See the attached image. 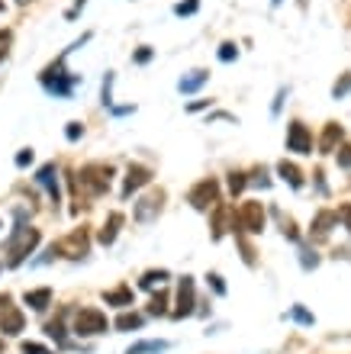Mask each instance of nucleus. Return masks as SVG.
<instances>
[{
    "mask_svg": "<svg viewBox=\"0 0 351 354\" xmlns=\"http://www.w3.org/2000/svg\"><path fill=\"white\" fill-rule=\"evenodd\" d=\"M71 49H74V45H71ZM71 49L65 52V55H61L58 61H52L49 68L42 71V87L49 90L52 97H68L71 90H74V84H78V78L65 71V59L71 55Z\"/></svg>",
    "mask_w": 351,
    "mask_h": 354,
    "instance_id": "1",
    "label": "nucleus"
},
{
    "mask_svg": "<svg viewBox=\"0 0 351 354\" xmlns=\"http://www.w3.org/2000/svg\"><path fill=\"white\" fill-rule=\"evenodd\" d=\"M39 245V229H32V226H17L13 229V236L7 238V264L17 267L26 261V255H30L32 248Z\"/></svg>",
    "mask_w": 351,
    "mask_h": 354,
    "instance_id": "2",
    "label": "nucleus"
},
{
    "mask_svg": "<svg viewBox=\"0 0 351 354\" xmlns=\"http://www.w3.org/2000/svg\"><path fill=\"white\" fill-rule=\"evenodd\" d=\"M110 177H113L110 165H84L78 171V184L87 190L91 197H100V194L110 190Z\"/></svg>",
    "mask_w": 351,
    "mask_h": 354,
    "instance_id": "3",
    "label": "nucleus"
},
{
    "mask_svg": "<svg viewBox=\"0 0 351 354\" xmlns=\"http://www.w3.org/2000/svg\"><path fill=\"white\" fill-rule=\"evenodd\" d=\"M107 332V315L100 309H81L74 315V335L81 338H94V335H103Z\"/></svg>",
    "mask_w": 351,
    "mask_h": 354,
    "instance_id": "4",
    "label": "nucleus"
},
{
    "mask_svg": "<svg viewBox=\"0 0 351 354\" xmlns=\"http://www.w3.org/2000/svg\"><path fill=\"white\" fill-rule=\"evenodd\" d=\"M261 229H264V209H261V203H242L239 213H235V232L258 236Z\"/></svg>",
    "mask_w": 351,
    "mask_h": 354,
    "instance_id": "5",
    "label": "nucleus"
},
{
    "mask_svg": "<svg viewBox=\"0 0 351 354\" xmlns=\"http://www.w3.org/2000/svg\"><path fill=\"white\" fill-rule=\"evenodd\" d=\"M187 200H191L197 209H210L213 203L220 200V184H216L213 177H210V180H200V184H197V187L187 194Z\"/></svg>",
    "mask_w": 351,
    "mask_h": 354,
    "instance_id": "6",
    "label": "nucleus"
},
{
    "mask_svg": "<svg viewBox=\"0 0 351 354\" xmlns=\"http://www.w3.org/2000/svg\"><path fill=\"white\" fill-rule=\"evenodd\" d=\"M0 332L3 335H20L23 332V313L10 306V296H0Z\"/></svg>",
    "mask_w": 351,
    "mask_h": 354,
    "instance_id": "7",
    "label": "nucleus"
},
{
    "mask_svg": "<svg viewBox=\"0 0 351 354\" xmlns=\"http://www.w3.org/2000/svg\"><path fill=\"white\" fill-rule=\"evenodd\" d=\"M287 148L297 152V155H310L312 152V136L303 123H290V129H287Z\"/></svg>",
    "mask_w": 351,
    "mask_h": 354,
    "instance_id": "8",
    "label": "nucleus"
},
{
    "mask_svg": "<svg viewBox=\"0 0 351 354\" xmlns=\"http://www.w3.org/2000/svg\"><path fill=\"white\" fill-rule=\"evenodd\" d=\"M151 180V171L145 165H129V171H126V184H123V200H129L132 194L139 187H145Z\"/></svg>",
    "mask_w": 351,
    "mask_h": 354,
    "instance_id": "9",
    "label": "nucleus"
},
{
    "mask_svg": "<svg viewBox=\"0 0 351 354\" xmlns=\"http://www.w3.org/2000/svg\"><path fill=\"white\" fill-rule=\"evenodd\" d=\"M55 248H58V255H65V258L87 255V232H84V229H78V232H71L68 238H61Z\"/></svg>",
    "mask_w": 351,
    "mask_h": 354,
    "instance_id": "10",
    "label": "nucleus"
},
{
    "mask_svg": "<svg viewBox=\"0 0 351 354\" xmlns=\"http://www.w3.org/2000/svg\"><path fill=\"white\" fill-rule=\"evenodd\" d=\"M161 203H164V194H149V197H142L139 203H136V219L139 222H151V219L161 213Z\"/></svg>",
    "mask_w": 351,
    "mask_h": 354,
    "instance_id": "11",
    "label": "nucleus"
},
{
    "mask_svg": "<svg viewBox=\"0 0 351 354\" xmlns=\"http://www.w3.org/2000/svg\"><path fill=\"white\" fill-rule=\"evenodd\" d=\"M36 184L49 190L52 203H61V190H58V167H55V165L39 167V174H36Z\"/></svg>",
    "mask_w": 351,
    "mask_h": 354,
    "instance_id": "12",
    "label": "nucleus"
},
{
    "mask_svg": "<svg viewBox=\"0 0 351 354\" xmlns=\"http://www.w3.org/2000/svg\"><path fill=\"white\" fill-rule=\"evenodd\" d=\"M193 306H197V300H193V280L184 277L181 287H178V309H174V315H178V319L193 315Z\"/></svg>",
    "mask_w": 351,
    "mask_h": 354,
    "instance_id": "13",
    "label": "nucleus"
},
{
    "mask_svg": "<svg viewBox=\"0 0 351 354\" xmlns=\"http://www.w3.org/2000/svg\"><path fill=\"white\" fill-rule=\"evenodd\" d=\"M335 222H339V213H332V209L319 213V216H316V222H312V238H326Z\"/></svg>",
    "mask_w": 351,
    "mask_h": 354,
    "instance_id": "14",
    "label": "nucleus"
},
{
    "mask_svg": "<svg viewBox=\"0 0 351 354\" xmlns=\"http://www.w3.org/2000/svg\"><path fill=\"white\" fill-rule=\"evenodd\" d=\"M206 81H210V74H206V71H191L187 78L178 81V90H181V94H197Z\"/></svg>",
    "mask_w": 351,
    "mask_h": 354,
    "instance_id": "15",
    "label": "nucleus"
},
{
    "mask_svg": "<svg viewBox=\"0 0 351 354\" xmlns=\"http://www.w3.org/2000/svg\"><path fill=\"white\" fill-rule=\"evenodd\" d=\"M23 300H26V306H30V309L42 313V309L52 303V290H49V287H42V290H26V296H23Z\"/></svg>",
    "mask_w": 351,
    "mask_h": 354,
    "instance_id": "16",
    "label": "nucleus"
},
{
    "mask_svg": "<svg viewBox=\"0 0 351 354\" xmlns=\"http://www.w3.org/2000/svg\"><path fill=\"white\" fill-rule=\"evenodd\" d=\"M120 226H123V213H110V219H107V222H103V229H100V242H103V245H113V242H116Z\"/></svg>",
    "mask_w": 351,
    "mask_h": 354,
    "instance_id": "17",
    "label": "nucleus"
},
{
    "mask_svg": "<svg viewBox=\"0 0 351 354\" xmlns=\"http://www.w3.org/2000/svg\"><path fill=\"white\" fill-rule=\"evenodd\" d=\"M277 171H281V177L290 184V187H303V174H300V167L290 165V161H281L277 165Z\"/></svg>",
    "mask_w": 351,
    "mask_h": 354,
    "instance_id": "18",
    "label": "nucleus"
},
{
    "mask_svg": "<svg viewBox=\"0 0 351 354\" xmlns=\"http://www.w3.org/2000/svg\"><path fill=\"white\" fill-rule=\"evenodd\" d=\"M171 344L168 342H139V344H132L126 354H161V351H168Z\"/></svg>",
    "mask_w": 351,
    "mask_h": 354,
    "instance_id": "19",
    "label": "nucleus"
},
{
    "mask_svg": "<svg viewBox=\"0 0 351 354\" xmlns=\"http://www.w3.org/2000/svg\"><path fill=\"white\" fill-rule=\"evenodd\" d=\"M339 138H341V126H339V123H329V126H326V132H322L319 148H322V152H332Z\"/></svg>",
    "mask_w": 351,
    "mask_h": 354,
    "instance_id": "20",
    "label": "nucleus"
},
{
    "mask_svg": "<svg viewBox=\"0 0 351 354\" xmlns=\"http://www.w3.org/2000/svg\"><path fill=\"white\" fill-rule=\"evenodd\" d=\"M103 300H107V306H132V290L129 287H120V290H110Z\"/></svg>",
    "mask_w": 351,
    "mask_h": 354,
    "instance_id": "21",
    "label": "nucleus"
},
{
    "mask_svg": "<svg viewBox=\"0 0 351 354\" xmlns=\"http://www.w3.org/2000/svg\"><path fill=\"white\" fill-rule=\"evenodd\" d=\"M142 322H145L142 315H136V313H123L120 319H116V329H120V332H129V329H142Z\"/></svg>",
    "mask_w": 351,
    "mask_h": 354,
    "instance_id": "22",
    "label": "nucleus"
},
{
    "mask_svg": "<svg viewBox=\"0 0 351 354\" xmlns=\"http://www.w3.org/2000/svg\"><path fill=\"white\" fill-rule=\"evenodd\" d=\"M45 332H49V338H55L61 348H68V338H65V322H61V319H55V322L45 325Z\"/></svg>",
    "mask_w": 351,
    "mask_h": 354,
    "instance_id": "23",
    "label": "nucleus"
},
{
    "mask_svg": "<svg viewBox=\"0 0 351 354\" xmlns=\"http://www.w3.org/2000/svg\"><path fill=\"white\" fill-rule=\"evenodd\" d=\"M168 271H149V274H145V277H142V280H139V287H145V290H151V287H155V284H164V280H168Z\"/></svg>",
    "mask_w": 351,
    "mask_h": 354,
    "instance_id": "24",
    "label": "nucleus"
},
{
    "mask_svg": "<svg viewBox=\"0 0 351 354\" xmlns=\"http://www.w3.org/2000/svg\"><path fill=\"white\" fill-rule=\"evenodd\" d=\"M164 306H168V296H164V293H158V296H155V300H151L149 313H151V315H164V313H168Z\"/></svg>",
    "mask_w": 351,
    "mask_h": 354,
    "instance_id": "25",
    "label": "nucleus"
},
{
    "mask_svg": "<svg viewBox=\"0 0 351 354\" xmlns=\"http://www.w3.org/2000/svg\"><path fill=\"white\" fill-rule=\"evenodd\" d=\"M229 190L232 194H242V190H245V174H242V171H232L229 174Z\"/></svg>",
    "mask_w": 351,
    "mask_h": 354,
    "instance_id": "26",
    "label": "nucleus"
},
{
    "mask_svg": "<svg viewBox=\"0 0 351 354\" xmlns=\"http://www.w3.org/2000/svg\"><path fill=\"white\" fill-rule=\"evenodd\" d=\"M348 90H351V74H345V78H341L339 84L332 87V97H335V100H341V97H345V94H348Z\"/></svg>",
    "mask_w": 351,
    "mask_h": 354,
    "instance_id": "27",
    "label": "nucleus"
},
{
    "mask_svg": "<svg viewBox=\"0 0 351 354\" xmlns=\"http://www.w3.org/2000/svg\"><path fill=\"white\" fill-rule=\"evenodd\" d=\"M10 42H13V32H10V30H0V61L7 59V52H10Z\"/></svg>",
    "mask_w": 351,
    "mask_h": 354,
    "instance_id": "28",
    "label": "nucleus"
},
{
    "mask_svg": "<svg viewBox=\"0 0 351 354\" xmlns=\"http://www.w3.org/2000/svg\"><path fill=\"white\" fill-rule=\"evenodd\" d=\"M197 7H200V0H187V3H178L174 13H178V17H191V13H197Z\"/></svg>",
    "mask_w": 351,
    "mask_h": 354,
    "instance_id": "29",
    "label": "nucleus"
},
{
    "mask_svg": "<svg viewBox=\"0 0 351 354\" xmlns=\"http://www.w3.org/2000/svg\"><path fill=\"white\" fill-rule=\"evenodd\" d=\"M235 55H239L235 42H222V45H220V61H232Z\"/></svg>",
    "mask_w": 351,
    "mask_h": 354,
    "instance_id": "30",
    "label": "nucleus"
},
{
    "mask_svg": "<svg viewBox=\"0 0 351 354\" xmlns=\"http://www.w3.org/2000/svg\"><path fill=\"white\" fill-rule=\"evenodd\" d=\"M293 319H297V322H300V325H312V315L310 313H306V309H303V306H293Z\"/></svg>",
    "mask_w": 351,
    "mask_h": 354,
    "instance_id": "31",
    "label": "nucleus"
},
{
    "mask_svg": "<svg viewBox=\"0 0 351 354\" xmlns=\"http://www.w3.org/2000/svg\"><path fill=\"white\" fill-rule=\"evenodd\" d=\"M23 354H55V351H49L45 344H36V342H30V344H23Z\"/></svg>",
    "mask_w": 351,
    "mask_h": 354,
    "instance_id": "32",
    "label": "nucleus"
},
{
    "mask_svg": "<svg viewBox=\"0 0 351 354\" xmlns=\"http://www.w3.org/2000/svg\"><path fill=\"white\" fill-rule=\"evenodd\" d=\"M65 136H68L71 142H78V138L84 136V129H81V123H68V132H65Z\"/></svg>",
    "mask_w": 351,
    "mask_h": 354,
    "instance_id": "33",
    "label": "nucleus"
},
{
    "mask_svg": "<svg viewBox=\"0 0 351 354\" xmlns=\"http://www.w3.org/2000/svg\"><path fill=\"white\" fill-rule=\"evenodd\" d=\"M206 280H210V284H213V290H216V293H220V296H226V284H222V277H220V274H210V277H206Z\"/></svg>",
    "mask_w": 351,
    "mask_h": 354,
    "instance_id": "34",
    "label": "nucleus"
},
{
    "mask_svg": "<svg viewBox=\"0 0 351 354\" xmlns=\"http://www.w3.org/2000/svg\"><path fill=\"white\" fill-rule=\"evenodd\" d=\"M110 84H113V74H107V81H103V107H113V97H110Z\"/></svg>",
    "mask_w": 351,
    "mask_h": 354,
    "instance_id": "35",
    "label": "nucleus"
},
{
    "mask_svg": "<svg viewBox=\"0 0 351 354\" xmlns=\"http://www.w3.org/2000/svg\"><path fill=\"white\" fill-rule=\"evenodd\" d=\"M316 264H319V258H316V251H306V248H303V267L310 271V267H316Z\"/></svg>",
    "mask_w": 351,
    "mask_h": 354,
    "instance_id": "36",
    "label": "nucleus"
},
{
    "mask_svg": "<svg viewBox=\"0 0 351 354\" xmlns=\"http://www.w3.org/2000/svg\"><path fill=\"white\" fill-rule=\"evenodd\" d=\"M32 161V148H23L20 155H17V167H26Z\"/></svg>",
    "mask_w": 351,
    "mask_h": 354,
    "instance_id": "37",
    "label": "nucleus"
},
{
    "mask_svg": "<svg viewBox=\"0 0 351 354\" xmlns=\"http://www.w3.org/2000/svg\"><path fill=\"white\" fill-rule=\"evenodd\" d=\"M339 165H341V167H351V145L339 152Z\"/></svg>",
    "mask_w": 351,
    "mask_h": 354,
    "instance_id": "38",
    "label": "nucleus"
},
{
    "mask_svg": "<svg viewBox=\"0 0 351 354\" xmlns=\"http://www.w3.org/2000/svg\"><path fill=\"white\" fill-rule=\"evenodd\" d=\"M339 216H341V222H345V229L351 232V207H341V209H339Z\"/></svg>",
    "mask_w": 351,
    "mask_h": 354,
    "instance_id": "39",
    "label": "nucleus"
},
{
    "mask_svg": "<svg viewBox=\"0 0 351 354\" xmlns=\"http://www.w3.org/2000/svg\"><path fill=\"white\" fill-rule=\"evenodd\" d=\"M149 59H151V49H139V52H136V61H139V65H145Z\"/></svg>",
    "mask_w": 351,
    "mask_h": 354,
    "instance_id": "40",
    "label": "nucleus"
},
{
    "mask_svg": "<svg viewBox=\"0 0 351 354\" xmlns=\"http://www.w3.org/2000/svg\"><path fill=\"white\" fill-rule=\"evenodd\" d=\"M0 354H3V342H0Z\"/></svg>",
    "mask_w": 351,
    "mask_h": 354,
    "instance_id": "41",
    "label": "nucleus"
},
{
    "mask_svg": "<svg viewBox=\"0 0 351 354\" xmlns=\"http://www.w3.org/2000/svg\"><path fill=\"white\" fill-rule=\"evenodd\" d=\"M274 3H281V0H274Z\"/></svg>",
    "mask_w": 351,
    "mask_h": 354,
    "instance_id": "42",
    "label": "nucleus"
}]
</instances>
